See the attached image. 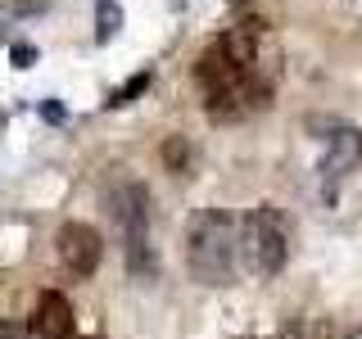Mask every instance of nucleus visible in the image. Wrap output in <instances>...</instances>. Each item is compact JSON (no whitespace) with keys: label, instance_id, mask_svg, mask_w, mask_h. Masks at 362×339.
<instances>
[{"label":"nucleus","instance_id":"nucleus-3","mask_svg":"<svg viewBox=\"0 0 362 339\" xmlns=\"http://www.w3.org/2000/svg\"><path fill=\"white\" fill-rule=\"evenodd\" d=\"M109 213L122 231V254H127V271L136 280H150L158 276V254L150 244V190L141 181H127L122 177L118 186H109Z\"/></svg>","mask_w":362,"mask_h":339},{"label":"nucleus","instance_id":"nucleus-15","mask_svg":"<svg viewBox=\"0 0 362 339\" xmlns=\"http://www.w3.org/2000/svg\"><path fill=\"white\" fill-rule=\"evenodd\" d=\"M349 339H362V331H358V335H349Z\"/></svg>","mask_w":362,"mask_h":339},{"label":"nucleus","instance_id":"nucleus-10","mask_svg":"<svg viewBox=\"0 0 362 339\" xmlns=\"http://www.w3.org/2000/svg\"><path fill=\"white\" fill-rule=\"evenodd\" d=\"M163 158H168V167H173V172H186V158H190V150H186V141H168L163 145Z\"/></svg>","mask_w":362,"mask_h":339},{"label":"nucleus","instance_id":"nucleus-2","mask_svg":"<svg viewBox=\"0 0 362 339\" xmlns=\"http://www.w3.org/2000/svg\"><path fill=\"white\" fill-rule=\"evenodd\" d=\"M240 258V222L226 208H204L186 226V263L204 285H231Z\"/></svg>","mask_w":362,"mask_h":339},{"label":"nucleus","instance_id":"nucleus-4","mask_svg":"<svg viewBox=\"0 0 362 339\" xmlns=\"http://www.w3.org/2000/svg\"><path fill=\"white\" fill-rule=\"evenodd\" d=\"M240 258H245V267L263 280H272L286 267L290 231H286V218H281L272 203H263V208H254V213L240 218Z\"/></svg>","mask_w":362,"mask_h":339},{"label":"nucleus","instance_id":"nucleus-8","mask_svg":"<svg viewBox=\"0 0 362 339\" xmlns=\"http://www.w3.org/2000/svg\"><path fill=\"white\" fill-rule=\"evenodd\" d=\"M122 28V9H118V0H100V9H95V41H113V32Z\"/></svg>","mask_w":362,"mask_h":339},{"label":"nucleus","instance_id":"nucleus-1","mask_svg":"<svg viewBox=\"0 0 362 339\" xmlns=\"http://www.w3.org/2000/svg\"><path fill=\"white\" fill-rule=\"evenodd\" d=\"M195 82L213 118H240L267 105L272 86L258 73V28H231L195 64Z\"/></svg>","mask_w":362,"mask_h":339},{"label":"nucleus","instance_id":"nucleus-9","mask_svg":"<svg viewBox=\"0 0 362 339\" xmlns=\"http://www.w3.org/2000/svg\"><path fill=\"white\" fill-rule=\"evenodd\" d=\"M150 82H154L150 73H136V77H132L127 86H118V90H113V95L105 100V105H109V109H122V105H132V100L141 95V90H150Z\"/></svg>","mask_w":362,"mask_h":339},{"label":"nucleus","instance_id":"nucleus-12","mask_svg":"<svg viewBox=\"0 0 362 339\" xmlns=\"http://www.w3.org/2000/svg\"><path fill=\"white\" fill-rule=\"evenodd\" d=\"M41 118L45 122H64V105H59V100H45V105H41Z\"/></svg>","mask_w":362,"mask_h":339},{"label":"nucleus","instance_id":"nucleus-14","mask_svg":"<svg viewBox=\"0 0 362 339\" xmlns=\"http://www.w3.org/2000/svg\"><path fill=\"white\" fill-rule=\"evenodd\" d=\"M0 339H23V331H18V326H5V331H0Z\"/></svg>","mask_w":362,"mask_h":339},{"label":"nucleus","instance_id":"nucleus-5","mask_svg":"<svg viewBox=\"0 0 362 339\" xmlns=\"http://www.w3.org/2000/svg\"><path fill=\"white\" fill-rule=\"evenodd\" d=\"M54 249H59L64 271H73V276H90V271L100 267V254H105L100 231L86 226V222H64L59 235H54Z\"/></svg>","mask_w":362,"mask_h":339},{"label":"nucleus","instance_id":"nucleus-13","mask_svg":"<svg viewBox=\"0 0 362 339\" xmlns=\"http://www.w3.org/2000/svg\"><path fill=\"white\" fill-rule=\"evenodd\" d=\"M14 9H18V14H32V9H45V0H18Z\"/></svg>","mask_w":362,"mask_h":339},{"label":"nucleus","instance_id":"nucleus-6","mask_svg":"<svg viewBox=\"0 0 362 339\" xmlns=\"http://www.w3.org/2000/svg\"><path fill=\"white\" fill-rule=\"evenodd\" d=\"M77 321H73V303L59 290H45L32 308V335L37 339H73Z\"/></svg>","mask_w":362,"mask_h":339},{"label":"nucleus","instance_id":"nucleus-11","mask_svg":"<svg viewBox=\"0 0 362 339\" xmlns=\"http://www.w3.org/2000/svg\"><path fill=\"white\" fill-rule=\"evenodd\" d=\"M9 59H14V68H32L37 64V45H28V41L9 45Z\"/></svg>","mask_w":362,"mask_h":339},{"label":"nucleus","instance_id":"nucleus-7","mask_svg":"<svg viewBox=\"0 0 362 339\" xmlns=\"http://www.w3.org/2000/svg\"><path fill=\"white\" fill-rule=\"evenodd\" d=\"M326 150H322V172L326 177H344L362 163V131L358 127H331V136H322Z\"/></svg>","mask_w":362,"mask_h":339}]
</instances>
